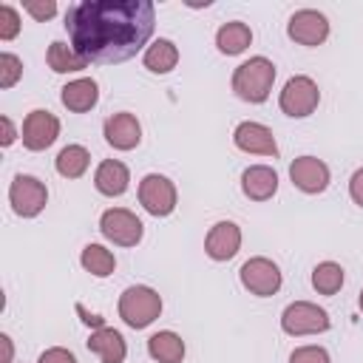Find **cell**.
Here are the masks:
<instances>
[{"instance_id": "cell-7", "label": "cell", "mask_w": 363, "mask_h": 363, "mask_svg": "<svg viewBox=\"0 0 363 363\" xmlns=\"http://www.w3.org/2000/svg\"><path fill=\"white\" fill-rule=\"evenodd\" d=\"M281 329L292 337L326 332L329 329V312L312 301H295L281 312Z\"/></svg>"}, {"instance_id": "cell-27", "label": "cell", "mask_w": 363, "mask_h": 363, "mask_svg": "<svg viewBox=\"0 0 363 363\" xmlns=\"http://www.w3.org/2000/svg\"><path fill=\"white\" fill-rule=\"evenodd\" d=\"M23 77V60L11 51L0 54V88H11L17 85V79Z\"/></svg>"}, {"instance_id": "cell-6", "label": "cell", "mask_w": 363, "mask_h": 363, "mask_svg": "<svg viewBox=\"0 0 363 363\" xmlns=\"http://www.w3.org/2000/svg\"><path fill=\"white\" fill-rule=\"evenodd\" d=\"M99 233L116 247H136L145 235V224L128 207H111L99 216Z\"/></svg>"}, {"instance_id": "cell-32", "label": "cell", "mask_w": 363, "mask_h": 363, "mask_svg": "<svg viewBox=\"0 0 363 363\" xmlns=\"http://www.w3.org/2000/svg\"><path fill=\"white\" fill-rule=\"evenodd\" d=\"M349 196H352L354 204L363 207V167H357V170L352 173V179H349Z\"/></svg>"}, {"instance_id": "cell-20", "label": "cell", "mask_w": 363, "mask_h": 363, "mask_svg": "<svg viewBox=\"0 0 363 363\" xmlns=\"http://www.w3.org/2000/svg\"><path fill=\"white\" fill-rule=\"evenodd\" d=\"M142 62H145V68H147L150 74H170V71L179 65V48H176L173 40L159 37V40H153V43L145 48Z\"/></svg>"}, {"instance_id": "cell-29", "label": "cell", "mask_w": 363, "mask_h": 363, "mask_svg": "<svg viewBox=\"0 0 363 363\" xmlns=\"http://www.w3.org/2000/svg\"><path fill=\"white\" fill-rule=\"evenodd\" d=\"M289 363H332L323 346H298L289 354Z\"/></svg>"}, {"instance_id": "cell-21", "label": "cell", "mask_w": 363, "mask_h": 363, "mask_svg": "<svg viewBox=\"0 0 363 363\" xmlns=\"http://www.w3.org/2000/svg\"><path fill=\"white\" fill-rule=\"evenodd\" d=\"M184 340L170 332V329H162L156 335L147 337V354L156 360V363H182L184 360Z\"/></svg>"}, {"instance_id": "cell-5", "label": "cell", "mask_w": 363, "mask_h": 363, "mask_svg": "<svg viewBox=\"0 0 363 363\" xmlns=\"http://www.w3.org/2000/svg\"><path fill=\"white\" fill-rule=\"evenodd\" d=\"M9 204L20 218H34L48 204V190L37 176L17 173L9 184Z\"/></svg>"}, {"instance_id": "cell-19", "label": "cell", "mask_w": 363, "mask_h": 363, "mask_svg": "<svg viewBox=\"0 0 363 363\" xmlns=\"http://www.w3.org/2000/svg\"><path fill=\"white\" fill-rule=\"evenodd\" d=\"M60 99H62V105H65L71 113H85V111H91V108L99 102V85H96L91 77L71 79L68 85H62Z\"/></svg>"}, {"instance_id": "cell-24", "label": "cell", "mask_w": 363, "mask_h": 363, "mask_svg": "<svg viewBox=\"0 0 363 363\" xmlns=\"http://www.w3.org/2000/svg\"><path fill=\"white\" fill-rule=\"evenodd\" d=\"M88 164H91V153L82 145H65L54 159V167L62 179H79L88 170Z\"/></svg>"}, {"instance_id": "cell-10", "label": "cell", "mask_w": 363, "mask_h": 363, "mask_svg": "<svg viewBox=\"0 0 363 363\" xmlns=\"http://www.w3.org/2000/svg\"><path fill=\"white\" fill-rule=\"evenodd\" d=\"M286 34H289V40H295L298 45L315 48V45H320V43L329 37V20H326V14L318 11V9H298V11L289 17V23H286Z\"/></svg>"}, {"instance_id": "cell-13", "label": "cell", "mask_w": 363, "mask_h": 363, "mask_svg": "<svg viewBox=\"0 0 363 363\" xmlns=\"http://www.w3.org/2000/svg\"><path fill=\"white\" fill-rule=\"evenodd\" d=\"M233 142L238 150L244 153H255V156H278V142L272 136V130L261 122H238L233 130Z\"/></svg>"}, {"instance_id": "cell-22", "label": "cell", "mask_w": 363, "mask_h": 363, "mask_svg": "<svg viewBox=\"0 0 363 363\" xmlns=\"http://www.w3.org/2000/svg\"><path fill=\"white\" fill-rule=\"evenodd\" d=\"M250 43H252V31H250V26H247V23H241V20L224 23V26L216 31V45H218V51H221V54H227V57L241 54Z\"/></svg>"}, {"instance_id": "cell-35", "label": "cell", "mask_w": 363, "mask_h": 363, "mask_svg": "<svg viewBox=\"0 0 363 363\" xmlns=\"http://www.w3.org/2000/svg\"><path fill=\"white\" fill-rule=\"evenodd\" d=\"M357 303H360V312H363V289H360V298H357Z\"/></svg>"}, {"instance_id": "cell-23", "label": "cell", "mask_w": 363, "mask_h": 363, "mask_svg": "<svg viewBox=\"0 0 363 363\" xmlns=\"http://www.w3.org/2000/svg\"><path fill=\"white\" fill-rule=\"evenodd\" d=\"M45 62H48V68H51L54 74H71V71H82V68H88V60H85L82 54H77L74 45L60 43V40H54V43L48 45V51H45Z\"/></svg>"}, {"instance_id": "cell-18", "label": "cell", "mask_w": 363, "mask_h": 363, "mask_svg": "<svg viewBox=\"0 0 363 363\" xmlns=\"http://www.w3.org/2000/svg\"><path fill=\"white\" fill-rule=\"evenodd\" d=\"M88 352H94L102 363H122L128 354V343L113 326H99L88 337Z\"/></svg>"}, {"instance_id": "cell-16", "label": "cell", "mask_w": 363, "mask_h": 363, "mask_svg": "<svg viewBox=\"0 0 363 363\" xmlns=\"http://www.w3.org/2000/svg\"><path fill=\"white\" fill-rule=\"evenodd\" d=\"M241 190L252 201H267L278 193V173L269 164H250L241 173Z\"/></svg>"}, {"instance_id": "cell-31", "label": "cell", "mask_w": 363, "mask_h": 363, "mask_svg": "<svg viewBox=\"0 0 363 363\" xmlns=\"http://www.w3.org/2000/svg\"><path fill=\"white\" fill-rule=\"evenodd\" d=\"M37 363H77V357H74V352H68L65 346H51V349H45V352L40 354Z\"/></svg>"}, {"instance_id": "cell-14", "label": "cell", "mask_w": 363, "mask_h": 363, "mask_svg": "<svg viewBox=\"0 0 363 363\" xmlns=\"http://www.w3.org/2000/svg\"><path fill=\"white\" fill-rule=\"evenodd\" d=\"M102 133H105V142H108L113 150H133V147L142 142V125H139V119H136L133 113H128V111H119V113L108 116Z\"/></svg>"}, {"instance_id": "cell-26", "label": "cell", "mask_w": 363, "mask_h": 363, "mask_svg": "<svg viewBox=\"0 0 363 363\" xmlns=\"http://www.w3.org/2000/svg\"><path fill=\"white\" fill-rule=\"evenodd\" d=\"M343 267L335 264V261H320L315 269H312V286L320 292V295H335L340 292L343 286Z\"/></svg>"}, {"instance_id": "cell-2", "label": "cell", "mask_w": 363, "mask_h": 363, "mask_svg": "<svg viewBox=\"0 0 363 363\" xmlns=\"http://www.w3.org/2000/svg\"><path fill=\"white\" fill-rule=\"evenodd\" d=\"M275 82V62L267 57H250L247 62H241L233 71V91L238 99L261 105L267 102L269 91Z\"/></svg>"}, {"instance_id": "cell-28", "label": "cell", "mask_w": 363, "mask_h": 363, "mask_svg": "<svg viewBox=\"0 0 363 363\" xmlns=\"http://www.w3.org/2000/svg\"><path fill=\"white\" fill-rule=\"evenodd\" d=\"M17 34H20V14H17V9L11 3H3L0 6V40L9 43Z\"/></svg>"}, {"instance_id": "cell-25", "label": "cell", "mask_w": 363, "mask_h": 363, "mask_svg": "<svg viewBox=\"0 0 363 363\" xmlns=\"http://www.w3.org/2000/svg\"><path fill=\"white\" fill-rule=\"evenodd\" d=\"M79 264H82V269L91 272L94 278H108V275H113V269H116L113 252H111L108 247H102V244H85V247H82V255H79Z\"/></svg>"}, {"instance_id": "cell-15", "label": "cell", "mask_w": 363, "mask_h": 363, "mask_svg": "<svg viewBox=\"0 0 363 363\" xmlns=\"http://www.w3.org/2000/svg\"><path fill=\"white\" fill-rule=\"evenodd\" d=\"M238 250H241V227L235 221H216L207 230L204 252L213 261H230Z\"/></svg>"}, {"instance_id": "cell-34", "label": "cell", "mask_w": 363, "mask_h": 363, "mask_svg": "<svg viewBox=\"0 0 363 363\" xmlns=\"http://www.w3.org/2000/svg\"><path fill=\"white\" fill-rule=\"evenodd\" d=\"M0 343H3V363H11V357H14L11 337H9V335H0Z\"/></svg>"}, {"instance_id": "cell-33", "label": "cell", "mask_w": 363, "mask_h": 363, "mask_svg": "<svg viewBox=\"0 0 363 363\" xmlns=\"http://www.w3.org/2000/svg\"><path fill=\"white\" fill-rule=\"evenodd\" d=\"M0 128H3V136H0V145L9 147L14 139H17V130H14V122L9 116H0Z\"/></svg>"}, {"instance_id": "cell-3", "label": "cell", "mask_w": 363, "mask_h": 363, "mask_svg": "<svg viewBox=\"0 0 363 363\" xmlns=\"http://www.w3.org/2000/svg\"><path fill=\"white\" fill-rule=\"evenodd\" d=\"M116 309H119V318L130 329H145L162 315V295L153 286L136 284V286H128L119 295V306Z\"/></svg>"}, {"instance_id": "cell-1", "label": "cell", "mask_w": 363, "mask_h": 363, "mask_svg": "<svg viewBox=\"0 0 363 363\" xmlns=\"http://www.w3.org/2000/svg\"><path fill=\"white\" fill-rule=\"evenodd\" d=\"M156 26L150 0H85L65 11V31L88 62H122L142 51Z\"/></svg>"}, {"instance_id": "cell-11", "label": "cell", "mask_w": 363, "mask_h": 363, "mask_svg": "<svg viewBox=\"0 0 363 363\" xmlns=\"http://www.w3.org/2000/svg\"><path fill=\"white\" fill-rule=\"evenodd\" d=\"M60 136V119L51 113V111H31L26 119H23V145L34 153L51 147Z\"/></svg>"}, {"instance_id": "cell-17", "label": "cell", "mask_w": 363, "mask_h": 363, "mask_svg": "<svg viewBox=\"0 0 363 363\" xmlns=\"http://www.w3.org/2000/svg\"><path fill=\"white\" fill-rule=\"evenodd\" d=\"M128 184H130V170H128L125 162L105 159V162L96 164V170H94V187L102 196H111V199L113 196H122L128 190Z\"/></svg>"}, {"instance_id": "cell-4", "label": "cell", "mask_w": 363, "mask_h": 363, "mask_svg": "<svg viewBox=\"0 0 363 363\" xmlns=\"http://www.w3.org/2000/svg\"><path fill=\"white\" fill-rule=\"evenodd\" d=\"M318 102H320V88H318V82H315L312 77H306V74L289 77L286 85L281 88V96H278L281 111H284L286 116H292V119H303V116L315 113Z\"/></svg>"}, {"instance_id": "cell-8", "label": "cell", "mask_w": 363, "mask_h": 363, "mask_svg": "<svg viewBox=\"0 0 363 363\" xmlns=\"http://www.w3.org/2000/svg\"><path fill=\"white\" fill-rule=\"evenodd\" d=\"M238 278H241V286L250 292V295H258V298H269L281 289V269L275 261L264 258V255H255V258H247L238 269Z\"/></svg>"}, {"instance_id": "cell-9", "label": "cell", "mask_w": 363, "mask_h": 363, "mask_svg": "<svg viewBox=\"0 0 363 363\" xmlns=\"http://www.w3.org/2000/svg\"><path fill=\"white\" fill-rule=\"evenodd\" d=\"M176 201H179V193H176V184L162 176V173H147L142 182H139V204L156 216V218H164L176 210Z\"/></svg>"}, {"instance_id": "cell-30", "label": "cell", "mask_w": 363, "mask_h": 363, "mask_svg": "<svg viewBox=\"0 0 363 363\" xmlns=\"http://www.w3.org/2000/svg\"><path fill=\"white\" fill-rule=\"evenodd\" d=\"M23 9H26L34 20H40V23H45V20H51V17L57 14V3H54V0H28Z\"/></svg>"}, {"instance_id": "cell-12", "label": "cell", "mask_w": 363, "mask_h": 363, "mask_svg": "<svg viewBox=\"0 0 363 363\" xmlns=\"http://www.w3.org/2000/svg\"><path fill=\"white\" fill-rule=\"evenodd\" d=\"M289 179L298 190H303L309 196H318L329 187V167L318 156H298L289 164Z\"/></svg>"}]
</instances>
